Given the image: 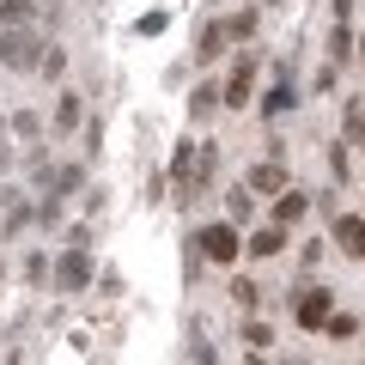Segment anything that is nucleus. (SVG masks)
<instances>
[{"mask_svg": "<svg viewBox=\"0 0 365 365\" xmlns=\"http://www.w3.org/2000/svg\"><path fill=\"white\" fill-rule=\"evenodd\" d=\"M43 37L37 31H25V25H6L0 31V67H13V73H31V67H43Z\"/></svg>", "mask_w": 365, "mask_h": 365, "instance_id": "f257e3e1", "label": "nucleus"}, {"mask_svg": "<svg viewBox=\"0 0 365 365\" xmlns=\"http://www.w3.org/2000/svg\"><path fill=\"white\" fill-rule=\"evenodd\" d=\"M195 244H201V256H207V262H237L244 237H237V225H201Z\"/></svg>", "mask_w": 365, "mask_h": 365, "instance_id": "f03ea898", "label": "nucleus"}, {"mask_svg": "<svg viewBox=\"0 0 365 365\" xmlns=\"http://www.w3.org/2000/svg\"><path fill=\"white\" fill-rule=\"evenodd\" d=\"M292 317H299V329H329V317H335V299H329L323 287H311V292H299Z\"/></svg>", "mask_w": 365, "mask_h": 365, "instance_id": "7ed1b4c3", "label": "nucleus"}, {"mask_svg": "<svg viewBox=\"0 0 365 365\" xmlns=\"http://www.w3.org/2000/svg\"><path fill=\"white\" fill-rule=\"evenodd\" d=\"M250 98H256V49H244V55H237L232 86H225V104H232V110H244Z\"/></svg>", "mask_w": 365, "mask_h": 365, "instance_id": "20e7f679", "label": "nucleus"}, {"mask_svg": "<svg viewBox=\"0 0 365 365\" xmlns=\"http://www.w3.org/2000/svg\"><path fill=\"white\" fill-rule=\"evenodd\" d=\"M55 287L61 292H86L91 287V256L86 250H67V256L55 262Z\"/></svg>", "mask_w": 365, "mask_h": 365, "instance_id": "39448f33", "label": "nucleus"}, {"mask_svg": "<svg viewBox=\"0 0 365 365\" xmlns=\"http://www.w3.org/2000/svg\"><path fill=\"white\" fill-rule=\"evenodd\" d=\"M335 244H341V256H365V220L359 213H335Z\"/></svg>", "mask_w": 365, "mask_h": 365, "instance_id": "423d86ee", "label": "nucleus"}, {"mask_svg": "<svg viewBox=\"0 0 365 365\" xmlns=\"http://www.w3.org/2000/svg\"><path fill=\"white\" fill-rule=\"evenodd\" d=\"M79 182H86V170H79V165H55V170H43V189H49V201L73 195Z\"/></svg>", "mask_w": 365, "mask_h": 365, "instance_id": "0eeeda50", "label": "nucleus"}, {"mask_svg": "<svg viewBox=\"0 0 365 365\" xmlns=\"http://www.w3.org/2000/svg\"><path fill=\"white\" fill-rule=\"evenodd\" d=\"M244 189L250 195H268V189H287V170H280V158H268V165H256L244 177Z\"/></svg>", "mask_w": 365, "mask_h": 365, "instance_id": "6e6552de", "label": "nucleus"}, {"mask_svg": "<svg viewBox=\"0 0 365 365\" xmlns=\"http://www.w3.org/2000/svg\"><path fill=\"white\" fill-rule=\"evenodd\" d=\"M225 43H232V31H225V19H220V25H207V31L195 37V61H213V55H225Z\"/></svg>", "mask_w": 365, "mask_h": 365, "instance_id": "1a4fd4ad", "label": "nucleus"}, {"mask_svg": "<svg viewBox=\"0 0 365 365\" xmlns=\"http://www.w3.org/2000/svg\"><path fill=\"white\" fill-rule=\"evenodd\" d=\"M280 244H287V225H262V232H250V256H280Z\"/></svg>", "mask_w": 365, "mask_h": 365, "instance_id": "9d476101", "label": "nucleus"}, {"mask_svg": "<svg viewBox=\"0 0 365 365\" xmlns=\"http://www.w3.org/2000/svg\"><path fill=\"white\" fill-rule=\"evenodd\" d=\"M292 104H299V91H292V79H280V86H274L268 98H262V116H287Z\"/></svg>", "mask_w": 365, "mask_h": 365, "instance_id": "9b49d317", "label": "nucleus"}, {"mask_svg": "<svg viewBox=\"0 0 365 365\" xmlns=\"http://www.w3.org/2000/svg\"><path fill=\"white\" fill-rule=\"evenodd\" d=\"M304 207H311V201H304L299 189H287V195L274 201V225H292V220H304Z\"/></svg>", "mask_w": 365, "mask_h": 365, "instance_id": "f8f14e48", "label": "nucleus"}, {"mask_svg": "<svg viewBox=\"0 0 365 365\" xmlns=\"http://www.w3.org/2000/svg\"><path fill=\"white\" fill-rule=\"evenodd\" d=\"M31 19H37L31 0H0V31H6V25H31Z\"/></svg>", "mask_w": 365, "mask_h": 365, "instance_id": "ddd939ff", "label": "nucleus"}, {"mask_svg": "<svg viewBox=\"0 0 365 365\" xmlns=\"http://www.w3.org/2000/svg\"><path fill=\"white\" fill-rule=\"evenodd\" d=\"M79 91H61V104H55V128H79Z\"/></svg>", "mask_w": 365, "mask_h": 365, "instance_id": "4468645a", "label": "nucleus"}, {"mask_svg": "<svg viewBox=\"0 0 365 365\" xmlns=\"http://www.w3.org/2000/svg\"><path fill=\"white\" fill-rule=\"evenodd\" d=\"M232 304H237V311H256V304H262V287L237 274V280H232Z\"/></svg>", "mask_w": 365, "mask_h": 365, "instance_id": "2eb2a0df", "label": "nucleus"}, {"mask_svg": "<svg viewBox=\"0 0 365 365\" xmlns=\"http://www.w3.org/2000/svg\"><path fill=\"white\" fill-rule=\"evenodd\" d=\"M213 104H225V91H220V86H195V98H189L195 122H201V116H213Z\"/></svg>", "mask_w": 365, "mask_h": 365, "instance_id": "dca6fc26", "label": "nucleus"}, {"mask_svg": "<svg viewBox=\"0 0 365 365\" xmlns=\"http://www.w3.org/2000/svg\"><path fill=\"white\" fill-rule=\"evenodd\" d=\"M353 49H359V43H353V31H347V25H335V31H329V61H347Z\"/></svg>", "mask_w": 365, "mask_h": 365, "instance_id": "f3484780", "label": "nucleus"}, {"mask_svg": "<svg viewBox=\"0 0 365 365\" xmlns=\"http://www.w3.org/2000/svg\"><path fill=\"white\" fill-rule=\"evenodd\" d=\"M225 31H232V43H250V37H256V13H237V19H225Z\"/></svg>", "mask_w": 365, "mask_h": 365, "instance_id": "a211bd4d", "label": "nucleus"}, {"mask_svg": "<svg viewBox=\"0 0 365 365\" xmlns=\"http://www.w3.org/2000/svg\"><path fill=\"white\" fill-rule=\"evenodd\" d=\"M189 359L195 365H220V353H213V341L201 335V329H195V341H189Z\"/></svg>", "mask_w": 365, "mask_h": 365, "instance_id": "6ab92c4d", "label": "nucleus"}, {"mask_svg": "<svg viewBox=\"0 0 365 365\" xmlns=\"http://www.w3.org/2000/svg\"><path fill=\"white\" fill-rule=\"evenodd\" d=\"M13 134H25V140H37V134H43V116H37V110H19V116H13Z\"/></svg>", "mask_w": 365, "mask_h": 365, "instance_id": "aec40b11", "label": "nucleus"}, {"mask_svg": "<svg viewBox=\"0 0 365 365\" xmlns=\"http://www.w3.org/2000/svg\"><path fill=\"white\" fill-rule=\"evenodd\" d=\"M225 207H232V220H250V189H244V182L225 195Z\"/></svg>", "mask_w": 365, "mask_h": 365, "instance_id": "412c9836", "label": "nucleus"}, {"mask_svg": "<svg viewBox=\"0 0 365 365\" xmlns=\"http://www.w3.org/2000/svg\"><path fill=\"white\" fill-rule=\"evenodd\" d=\"M329 335H335V341H347V335H359V323H353L347 311H335V317H329Z\"/></svg>", "mask_w": 365, "mask_h": 365, "instance_id": "4be33fe9", "label": "nucleus"}, {"mask_svg": "<svg viewBox=\"0 0 365 365\" xmlns=\"http://www.w3.org/2000/svg\"><path fill=\"white\" fill-rule=\"evenodd\" d=\"M268 341H274L268 323H244V347H268Z\"/></svg>", "mask_w": 365, "mask_h": 365, "instance_id": "5701e85b", "label": "nucleus"}, {"mask_svg": "<svg viewBox=\"0 0 365 365\" xmlns=\"http://www.w3.org/2000/svg\"><path fill=\"white\" fill-rule=\"evenodd\" d=\"M25 280H31V287H43V280H49V256H31L25 262Z\"/></svg>", "mask_w": 365, "mask_h": 365, "instance_id": "b1692460", "label": "nucleus"}, {"mask_svg": "<svg viewBox=\"0 0 365 365\" xmlns=\"http://www.w3.org/2000/svg\"><path fill=\"white\" fill-rule=\"evenodd\" d=\"M25 225H31V207H25V201H13V213H6V232H25Z\"/></svg>", "mask_w": 365, "mask_h": 365, "instance_id": "393cba45", "label": "nucleus"}, {"mask_svg": "<svg viewBox=\"0 0 365 365\" xmlns=\"http://www.w3.org/2000/svg\"><path fill=\"white\" fill-rule=\"evenodd\" d=\"M347 128H353V140L365 146V104H353V110H347Z\"/></svg>", "mask_w": 365, "mask_h": 365, "instance_id": "a878e982", "label": "nucleus"}, {"mask_svg": "<svg viewBox=\"0 0 365 365\" xmlns=\"http://www.w3.org/2000/svg\"><path fill=\"white\" fill-rule=\"evenodd\" d=\"M61 67H67V55H61V49H49V55H43V67H37V73H49V79H55Z\"/></svg>", "mask_w": 365, "mask_h": 365, "instance_id": "bb28decb", "label": "nucleus"}, {"mask_svg": "<svg viewBox=\"0 0 365 365\" xmlns=\"http://www.w3.org/2000/svg\"><path fill=\"white\" fill-rule=\"evenodd\" d=\"M353 19V0H335V25H347Z\"/></svg>", "mask_w": 365, "mask_h": 365, "instance_id": "cd10ccee", "label": "nucleus"}, {"mask_svg": "<svg viewBox=\"0 0 365 365\" xmlns=\"http://www.w3.org/2000/svg\"><path fill=\"white\" fill-rule=\"evenodd\" d=\"M6 128H13V122H0V153H6Z\"/></svg>", "mask_w": 365, "mask_h": 365, "instance_id": "c85d7f7f", "label": "nucleus"}, {"mask_svg": "<svg viewBox=\"0 0 365 365\" xmlns=\"http://www.w3.org/2000/svg\"><path fill=\"white\" fill-rule=\"evenodd\" d=\"M359 61H365V43H359Z\"/></svg>", "mask_w": 365, "mask_h": 365, "instance_id": "c756f323", "label": "nucleus"}, {"mask_svg": "<svg viewBox=\"0 0 365 365\" xmlns=\"http://www.w3.org/2000/svg\"><path fill=\"white\" fill-rule=\"evenodd\" d=\"M250 365H262V359H250Z\"/></svg>", "mask_w": 365, "mask_h": 365, "instance_id": "7c9ffc66", "label": "nucleus"}]
</instances>
